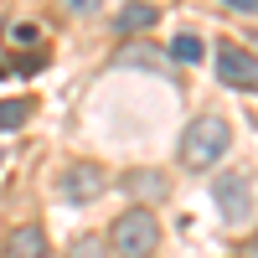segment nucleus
I'll return each instance as SVG.
<instances>
[{"instance_id":"5","label":"nucleus","mask_w":258,"mask_h":258,"mask_svg":"<svg viewBox=\"0 0 258 258\" xmlns=\"http://www.w3.org/2000/svg\"><path fill=\"white\" fill-rule=\"evenodd\" d=\"M212 197H217V212L227 222H243L248 212H253V186H248V176H238V170H222L217 176V186H212Z\"/></svg>"},{"instance_id":"9","label":"nucleus","mask_w":258,"mask_h":258,"mask_svg":"<svg viewBox=\"0 0 258 258\" xmlns=\"http://www.w3.org/2000/svg\"><path fill=\"white\" fill-rule=\"evenodd\" d=\"M202 52H207V47H202V36H197V31H181L176 41H170V57H176V62H186V68H197V62H202Z\"/></svg>"},{"instance_id":"2","label":"nucleus","mask_w":258,"mask_h":258,"mask_svg":"<svg viewBox=\"0 0 258 258\" xmlns=\"http://www.w3.org/2000/svg\"><path fill=\"white\" fill-rule=\"evenodd\" d=\"M114 253L119 258H150L155 253V243H160V222H155V212L150 207H129V212H119L114 217Z\"/></svg>"},{"instance_id":"12","label":"nucleus","mask_w":258,"mask_h":258,"mask_svg":"<svg viewBox=\"0 0 258 258\" xmlns=\"http://www.w3.org/2000/svg\"><path fill=\"white\" fill-rule=\"evenodd\" d=\"M36 36H41V31H36V26H26V21H21V26H11V41H16V47H31Z\"/></svg>"},{"instance_id":"4","label":"nucleus","mask_w":258,"mask_h":258,"mask_svg":"<svg viewBox=\"0 0 258 258\" xmlns=\"http://www.w3.org/2000/svg\"><path fill=\"white\" fill-rule=\"evenodd\" d=\"M109 186V176H103V165L98 160H73L68 170H62V197H68L73 207H88L98 202V191Z\"/></svg>"},{"instance_id":"11","label":"nucleus","mask_w":258,"mask_h":258,"mask_svg":"<svg viewBox=\"0 0 258 258\" xmlns=\"http://www.w3.org/2000/svg\"><path fill=\"white\" fill-rule=\"evenodd\" d=\"M68 258H109V243H103V238H93V232H83V238L68 248Z\"/></svg>"},{"instance_id":"10","label":"nucleus","mask_w":258,"mask_h":258,"mask_svg":"<svg viewBox=\"0 0 258 258\" xmlns=\"http://www.w3.org/2000/svg\"><path fill=\"white\" fill-rule=\"evenodd\" d=\"M31 119V98H0V129H21Z\"/></svg>"},{"instance_id":"13","label":"nucleus","mask_w":258,"mask_h":258,"mask_svg":"<svg viewBox=\"0 0 258 258\" xmlns=\"http://www.w3.org/2000/svg\"><path fill=\"white\" fill-rule=\"evenodd\" d=\"M62 11H68V16H93L98 0H62Z\"/></svg>"},{"instance_id":"15","label":"nucleus","mask_w":258,"mask_h":258,"mask_svg":"<svg viewBox=\"0 0 258 258\" xmlns=\"http://www.w3.org/2000/svg\"><path fill=\"white\" fill-rule=\"evenodd\" d=\"M0 78H6V68H0Z\"/></svg>"},{"instance_id":"14","label":"nucleus","mask_w":258,"mask_h":258,"mask_svg":"<svg viewBox=\"0 0 258 258\" xmlns=\"http://www.w3.org/2000/svg\"><path fill=\"white\" fill-rule=\"evenodd\" d=\"M222 6H232V11H248V16H258V0H222Z\"/></svg>"},{"instance_id":"6","label":"nucleus","mask_w":258,"mask_h":258,"mask_svg":"<svg viewBox=\"0 0 258 258\" xmlns=\"http://www.w3.org/2000/svg\"><path fill=\"white\" fill-rule=\"evenodd\" d=\"M135 202H160L165 191H170V181H165V170H150V165H135V170H124V181H119Z\"/></svg>"},{"instance_id":"1","label":"nucleus","mask_w":258,"mask_h":258,"mask_svg":"<svg viewBox=\"0 0 258 258\" xmlns=\"http://www.w3.org/2000/svg\"><path fill=\"white\" fill-rule=\"evenodd\" d=\"M227 145H232V124L222 114H202L197 124L181 135V160L191 170H207V165H217L227 155Z\"/></svg>"},{"instance_id":"7","label":"nucleus","mask_w":258,"mask_h":258,"mask_svg":"<svg viewBox=\"0 0 258 258\" xmlns=\"http://www.w3.org/2000/svg\"><path fill=\"white\" fill-rule=\"evenodd\" d=\"M6 258H47V238H41V227L21 222V227L11 232V243H6Z\"/></svg>"},{"instance_id":"8","label":"nucleus","mask_w":258,"mask_h":258,"mask_svg":"<svg viewBox=\"0 0 258 258\" xmlns=\"http://www.w3.org/2000/svg\"><path fill=\"white\" fill-rule=\"evenodd\" d=\"M155 6H150V0H135V6H124L119 16H114V31L119 36H135V31H150V26H155Z\"/></svg>"},{"instance_id":"16","label":"nucleus","mask_w":258,"mask_h":258,"mask_svg":"<svg viewBox=\"0 0 258 258\" xmlns=\"http://www.w3.org/2000/svg\"><path fill=\"white\" fill-rule=\"evenodd\" d=\"M0 160H6V155H0Z\"/></svg>"},{"instance_id":"3","label":"nucleus","mask_w":258,"mask_h":258,"mask_svg":"<svg viewBox=\"0 0 258 258\" xmlns=\"http://www.w3.org/2000/svg\"><path fill=\"white\" fill-rule=\"evenodd\" d=\"M217 78L227 88H243V93H258V57L238 41H222L217 47Z\"/></svg>"}]
</instances>
